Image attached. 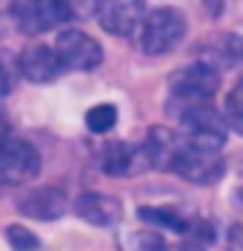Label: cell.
Instances as JSON below:
<instances>
[{
    "label": "cell",
    "mask_w": 243,
    "mask_h": 251,
    "mask_svg": "<svg viewBox=\"0 0 243 251\" xmlns=\"http://www.w3.org/2000/svg\"><path fill=\"white\" fill-rule=\"evenodd\" d=\"M180 120V140L194 149H209V151H220L229 137L226 120L212 109L209 103H194V106H183L178 114Z\"/></svg>",
    "instance_id": "6da1fadb"
},
{
    "label": "cell",
    "mask_w": 243,
    "mask_h": 251,
    "mask_svg": "<svg viewBox=\"0 0 243 251\" xmlns=\"http://www.w3.org/2000/svg\"><path fill=\"white\" fill-rule=\"evenodd\" d=\"M137 31H140V49L158 57L180 46V40L186 37V17L172 6H161L143 17Z\"/></svg>",
    "instance_id": "7a4b0ae2"
},
{
    "label": "cell",
    "mask_w": 243,
    "mask_h": 251,
    "mask_svg": "<svg viewBox=\"0 0 243 251\" xmlns=\"http://www.w3.org/2000/svg\"><path fill=\"white\" fill-rule=\"evenodd\" d=\"M217 69L209 63H189L169 77V92L172 100L180 106H194V103H209L212 94L217 92Z\"/></svg>",
    "instance_id": "3957f363"
},
{
    "label": "cell",
    "mask_w": 243,
    "mask_h": 251,
    "mask_svg": "<svg viewBox=\"0 0 243 251\" xmlns=\"http://www.w3.org/2000/svg\"><path fill=\"white\" fill-rule=\"evenodd\" d=\"M12 17L23 34H43L63 26L72 17V3L69 0H15Z\"/></svg>",
    "instance_id": "277c9868"
},
{
    "label": "cell",
    "mask_w": 243,
    "mask_h": 251,
    "mask_svg": "<svg viewBox=\"0 0 243 251\" xmlns=\"http://www.w3.org/2000/svg\"><path fill=\"white\" fill-rule=\"evenodd\" d=\"M40 172V154L32 143L3 137L0 140V186L29 183Z\"/></svg>",
    "instance_id": "5b68a950"
},
{
    "label": "cell",
    "mask_w": 243,
    "mask_h": 251,
    "mask_svg": "<svg viewBox=\"0 0 243 251\" xmlns=\"http://www.w3.org/2000/svg\"><path fill=\"white\" fill-rule=\"evenodd\" d=\"M223 157L220 151H209V149H194V146H180L178 157L172 163V172L180 174L183 180H189L194 186H212L223 177Z\"/></svg>",
    "instance_id": "8992f818"
},
{
    "label": "cell",
    "mask_w": 243,
    "mask_h": 251,
    "mask_svg": "<svg viewBox=\"0 0 243 251\" xmlns=\"http://www.w3.org/2000/svg\"><path fill=\"white\" fill-rule=\"evenodd\" d=\"M54 54L63 69H75V72H92L103 63V49L95 37H89L81 29H66L57 34L54 43Z\"/></svg>",
    "instance_id": "52a82bcc"
},
{
    "label": "cell",
    "mask_w": 243,
    "mask_h": 251,
    "mask_svg": "<svg viewBox=\"0 0 243 251\" xmlns=\"http://www.w3.org/2000/svg\"><path fill=\"white\" fill-rule=\"evenodd\" d=\"M97 23L109 34L129 37L140 29L146 17V0H97Z\"/></svg>",
    "instance_id": "ba28073f"
},
{
    "label": "cell",
    "mask_w": 243,
    "mask_h": 251,
    "mask_svg": "<svg viewBox=\"0 0 243 251\" xmlns=\"http://www.w3.org/2000/svg\"><path fill=\"white\" fill-rule=\"evenodd\" d=\"M75 211H78V217L86 220V223H92V226H117L120 217H123V205L117 197L112 194H100V191H86L78 197V203H75Z\"/></svg>",
    "instance_id": "9c48e42d"
},
{
    "label": "cell",
    "mask_w": 243,
    "mask_h": 251,
    "mask_svg": "<svg viewBox=\"0 0 243 251\" xmlns=\"http://www.w3.org/2000/svg\"><path fill=\"white\" fill-rule=\"evenodd\" d=\"M17 69H20L23 77L32 80V83H52V80L63 72V66L57 60L54 49L43 46V43L26 49V51L20 54V60H17Z\"/></svg>",
    "instance_id": "30bf717a"
},
{
    "label": "cell",
    "mask_w": 243,
    "mask_h": 251,
    "mask_svg": "<svg viewBox=\"0 0 243 251\" xmlns=\"http://www.w3.org/2000/svg\"><path fill=\"white\" fill-rule=\"evenodd\" d=\"M20 214H26V217H34V220H60L66 214V208H69V200H66V194L60 188H37L32 194H26L20 203Z\"/></svg>",
    "instance_id": "8fae6325"
},
{
    "label": "cell",
    "mask_w": 243,
    "mask_h": 251,
    "mask_svg": "<svg viewBox=\"0 0 243 251\" xmlns=\"http://www.w3.org/2000/svg\"><path fill=\"white\" fill-rule=\"evenodd\" d=\"M180 146H183L180 134L163 128V126H155V128L149 131V137H146L140 151H143V160L152 169H169V172H172V163H175V157H178Z\"/></svg>",
    "instance_id": "7c38bea8"
},
{
    "label": "cell",
    "mask_w": 243,
    "mask_h": 251,
    "mask_svg": "<svg viewBox=\"0 0 243 251\" xmlns=\"http://www.w3.org/2000/svg\"><path fill=\"white\" fill-rule=\"evenodd\" d=\"M206 54L203 63H217V66H238L243 63V37L241 34H220L217 40H212L206 46Z\"/></svg>",
    "instance_id": "4fadbf2b"
},
{
    "label": "cell",
    "mask_w": 243,
    "mask_h": 251,
    "mask_svg": "<svg viewBox=\"0 0 243 251\" xmlns=\"http://www.w3.org/2000/svg\"><path fill=\"white\" fill-rule=\"evenodd\" d=\"M135 160H137V149H132L129 143H109L100 154V166L112 177H123V174H132Z\"/></svg>",
    "instance_id": "5bb4252c"
},
{
    "label": "cell",
    "mask_w": 243,
    "mask_h": 251,
    "mask_svg": "<svg viewBox=\"0 0 243 251\" xmlns=\"http://www.w3.org/2000/svg\"><path fill=\"white\" fill-rule=\"evenodd\" d=\"M140 217H143L146 223L161 226V228L178 231V234H189V223H192V220L180 217L178 211H172V208H158V205H143V208H140Z\"/></svg>",
    "instance_id": "9a60e30c"
},
{
    "label": "cell",
    "mask_w": 243,
    "mask_h": 251,
    "mask_svg": "<svg viewBox=\"0 0 243 251\" xmlns=\"http://www.w3.org/2000/svg\"><path fill=\"white\" fill-rule=\"evenodd\" d=\"M223 120H226V126L232 128V131L243 134V80H238V83H235V89L229 92Z\"/></svg>",
    "instance_id": "2e32d148"
},
{
    "label": "cell",
    "mask_w": 243,
    "mask_h": 251,
    "mask_svg": "<svg viewBox=\"0 0 243 251\" xmlns=\"http://www.w3.org/2000/svg\"><path fill=\"white\" fill-rule=\"evenodd\" d=\"M114 123H117V109H114L112 103H100L95 109H89V114H86V126H89V131H95V134L109 131Z\"/></svg>",
    "instance_id": "e0dca14e"
},
{
    "label": "cell",
    "mask_w": 243,
    "mask_h": 251,
    "mask_svg": "<svg viewBox=\"0 0 243 251\" xmlns=\"http://www.w3.org/2000/svg\"><path fill=\"white\" fill-rule=\"evenodd\" d=\"M17 75H20L17 60L12 57V54L0 51V97L12 94V89H15V83H17Z\"/></svg>",
    "instance_id": "ac0fdd59"
},
{
    "label": "cell",
    "mask_w": 243,
    "mask_h": 251,
    "mask_svg": "<svg viewBox=\"0 0 243 251\" xmlns=\"http://www.w3.org/2000/svg\"><path fill=\"white\" fill-rule=\"evenodd\" d=\"M129 249L132 251H166V243L155 231H135L129 237Z\"/></svg>",
    "instance_id": "d6986e66"
},
{
    "label": "cell",
    "mask_w": 243,
    "mask_h": 251,
    "mask_svg": "<svg viewBox=\"0 0 243 251\" xmlns=\"http://www.w3.org/2000/svg\"><path fill=\"white\" fill-rule=\"evenodd\" d=\"M6 237H9L12 249H17V251H34L37 249V237H34L29 228H23V226H9V228H6Z\"/></svg>",
    "instance_id": "ffe728a7"
},
{
    "label": "cell",
    "mask_w": 243,
    "mask_h": 251,
    "mask_svg": "<svg viewBox=\"0 0 243 251\" xmlns=\"http://www.w3.org/2000/svg\"><path fill=\"white\" fill-rule=\"evenodd\" d=\"M229 249L232 251H243V228L241 226H235V228L229 231Z\"/></svg>",
    "instance_id": "44dd1931"
},
{
    "label": "cell",
    "mask_w": 243,
    "mask_h": 251,
    "mask_svg": "<svg viewBox=\"0 0 243 251\" xmlns=\"http://www.w3.org/2000/svg\"><path fill=\"white\" fill-rule=\"evenodd\" d=\"M166 251H206L200 243H194V240H186V243H178V246H169Z\"/></svg>",
    "instance_id": "7402d4cb"
},
{
    "label": "cell",
    "mask_w": 243,
    "mask_h": 251,
    "mask_svg": "<svg viewBox=\"0 0 243 251\" xmlns=\"http://www.w3.org/2000/svg\"><path fill=\"white\" fill-rule=\"evenodd\" d=\"M3 137H9V131H6V123H3V117H0V140Z\"/></svg>",
    "instance_id": "603a6c76"
}]
</instances>
